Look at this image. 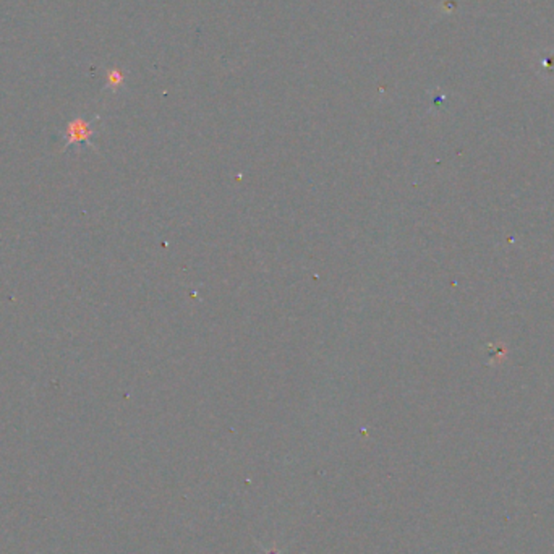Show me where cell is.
Instances as JSON below:
<instances>
[{
	"instance_id": "1",
	"label": "cell",
	"mask_w": 554,
	"mask_h": 554,
	"mask_svg": "<svg viewBox=\"0 0 554 554\" xmlns=\"http://www.w3.org/2000/svg\"><path fill=\"white\" fill-rule=\"evenodd\" d=\"M94 136L93 122L85 117H76L72 122L67 123L63 128V138H65V145H63V151H68L73 146H89L93 148L91 138Z\"/></svg>"
},
{
	"instance_id": "2",
	"label": "cell",
	"mask_w": 554,
	"mask_h": 554,
	"mask_svg": "<svg viewBox=\"0 0 554 554\" xmlns=\"http://www.w3.org/2000/svg\"><path fill=\"white\" fill-rule=\"evenodd\" d=\"M107 83L111 88H118L123 83V75L118 70H111L107 75Z\"/></svg>"
}]
</instances>
